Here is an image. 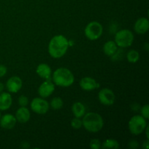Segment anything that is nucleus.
<instances>
[{
	"label": "nucleus",
	"mask_w": 149,
	"mask_h": 149,
	"mask_svg": "<svg viewBox=\"0 0 149 149\" xmlns=\"http://www.w3.org/2000/svg\"><path fill=\"white\" fill-rule=\"evenodd\" d=\"M71 125L74 129H80L82 127V120H81L80 118L75 117L71 121Z\"/></svg>",
	"instance_id": "22"
},
{
	"label": "nucleus",
	"mask_w": 149,
	"mask_h": 149,
	"mask_svg": "<svg viewBox=\"0 0 149 149\" xmlns=\"http://www.w3.org/2000/svg\"><path fill=\"white\" fill-rule=\"evenodd\" d=\"M117 51V45L113 41L106 42L103 46V52L107 56H112Z\"/></svg>",
	"instance_id": "17"
},
{
	"label": "nucleus",
	"mask_w": 149,
	"mask_h": 149,
	"mask_svg": "<svg viewBox=\"0 0 149 149\" xmlns=\"http://www.w3.org/2000/svg\"><path fill=\"white\" fill-rule=\"evenodd\" d=\"M13 103L11 95L8 93H0V111L9 109Z\"/></svg>",
	"instance_id": "14"
},
{
	"label": "nucleus",
	"mask_w": 149,
	"mask_h": 149,
	"mask_svg": "<svg viewBox=\"0 0 149 149\" xmlns=\"http://www.w3.org/2000/svg\"><path fill=\"white\" fill-rule=\"evenodd\" d=\"M54 90H55V84L50 80H46L39 87L38 93L41 97L45 98L51 95L53 93Z\"/></svg>",
	"instance_id": "9"
},
{
	"label": "nucleus",
	"mask_w": 149,
	"mask_h": 149,
	"mask_svg": "<svg viewBox=\"0 0 149 149\" xmlns=\"http://www.w3.org/2000/svg\"><path fill=\"white\" fill-rule=\"evenodd\" d=\"M147 122L145 118L140 115L132 116L129 122V130L133 135H138L145 130Z\"/></svg>",
	"instance_id": "5"
},
{
	"label": "nucleus",
	"mask_w": 149,
	"mask_h": 149,
	"mask_svg": "<svg viewBox=\"0 0 149 149\" xmlns=\"http://www.w3.org/2000/svg\"><path fill=\"white\" fill-rule=\"evenodd\" d=\"M101 147L103 148H119V144L116 140L108 139L103 143Z\"/></svg>",
	"instance_id": "20"
},
{
	"label": "nucleus",
	"mask_w": 149,
	"mask_h": 149,
	"mask_svg": "<svg viewBox=\"0 0 149 149\" xmlns=\"http://www.w3.org/2000/svg\"><path fill=\"white\" fill-rule=\"evenodd\" d=\"M49 105L47 100L40 97L33 99L31 103V109L38 114H45L49 110Z\"/></svg>",
	"instance_id": "7"
},
{
	"label": "nucleus",
	"mask_w": 149,
	"mask_h": 149,
	"mask_svg": "<svg viewBox=\"0 0 149 149\" xmlns=\"http://www.w3.org/2000/svg\"><path fill=\"white\" fill-rule=\"evenodd\" d=\"M36 73L41 78L46 80L51 79V68L47 64H39L36 68Z\"/></svg>",
	"instance_id": "16"
},
{
	"label": "nucleus",
	"mask_w": 149,
	"mask_h": 149,
	"mask_svg": "<svg viewBox=\"0 0 149 149\" xmlns=\"http://www.w3.org/2000/svg\"><path fill=\"white\" fill-rule=\"evenodd\" d=\"M140 55L138 53V51L135 50V49H132V50H130L129 52L127 54V61L130 63H135L138 62V61L139 60Z\"/></svg>",
	"instance_id": "19"
},
{
	"label": "nucleus",
	"mask_w": 149,
	"mask_h": 149,
	"mask_svg": "<svg viewBox=\"0 0 149 149\" xmlns=\"http://www.w3.org/2000/svg\"><path fill=\"white\" fill-rule=\"evenodd\" d=\"M128 145H129V147L130 148H137L138 147V146H139V144H138V142L137 141L132 140V141H130Z\"/></svg>",
	"instance_id": "27"
},
{
	"label": "nucleus",
	"mask_w": 149,
	"mask_h": 149,
	"mask_svg": "<svg viewBox=\"0 0 149 149\" xmlns=\"http://www.w3.org/2000/svg\"><path fill=\"white\" fill-rule=\"evenodd\" d=\"M98 98L102 104L105 106H111L115 101V95L110 89L104 88L99 92Z\"/></svg>",
	"instance_id": "8"
},
{
	"label": "nucleus",
	"mask_w": 149,
	"mask_h": 149,
	"mask_svg": "<svg viewBox=\"0 0 149 149\" xmlns=\"http://www.w3.org/2000/svg\"><path fill=\"white\" fill-rule=\"evenodd\" d=\"M0 118H1V113H0Z\"/></svg>",
	"instance_id": "31"
},
{
	"label": "nucleus",
	"mask_w": 149,
	"mask_h": 149,
	"mask_svg": "<svg viewBox=\"0 0 149 149\" xmlns=\"http://www.w3.org/2000/svg\"><path fill=\"white\" fill-rule=\"evenodd\" d=\"M63 106V101L59 97H55L52 99L50 102V106L53 110H59Z\"/></svg>",
	"instance_id": "21"
},
{
	"label": "nucleus",
	"mask_w": 149,
	"mask_h": 149,
	"mask_svg": "<svg viewBox=\"0 0 149 149\" xmlns=\"http://www.w3.org/2000/svg\"><path fill=\"white\" fill-rule=\"evenodd\" d=\"M71 109H72V112L75 117L81 118L84 116V113H85V106L79 102L74 103Z\"/></svg>",
	"instance_id": "18"
},
{
	"label": "nucleus",
	"mask_w": 149,
	"mask_h": 149,
	"mask_svg": "<svg viewBox=\"0 0 149 149\" xmlns=\"http://www.w3.org/2000/svg\"><path fill=\"white\" fill-rule=\"evenodd\" d=\"M23 82L20 77H13L7 80L6 83V88L10 93H17L21 89Z\"/></svg>",
	"instance_id": "10"
},
{
	"label": "nucleus",
	"mask_w": 149,
	"mask_h": 149,
	"mask_svg": "<svg viewBox=\"0 0 149 149\" xmlns=\"http://www.w3.org/2000/svg\"><path fill=\"white\" fill-rule=\"evenodd\" d=\"M16 122L17 120H16L15 116L10 113L4 115L0 118V125L2 128L7 130L13 129L15 126Z\"/></svg>",
	"instance_id": "12"
},
{
	"label": "nucleus",
	"mask_w": 149,
	"mask_h": 149,
	"mask_svg": "<svg viewBox=\"0 0 149 149\" xmlns=\"http://www.w3.org/2000/svg\"><path fill=\"white\" fill-rule=\"evenodd\" d=\"M4 84L1 82H0V93H1V92L4 90Z\"/></svg>",
	"instance_id": "29"
},
{
	"label": "nucleus",
	"mask_w": 149,
	"mask_h": 149,
	"mask_svg": "<svg viewBox=\"0 0 149 149\" xmlns=\"http://www.w3.org/2000/svg\"><path fill=\"white\" fill-rule=\"evenodd\" d=\"M146 136H147V138H149V137H148V126H146Z\"/></svg>",
	"instance_id": "30"
},
{
	"label": "nucleus",
	"mask_w": 149,
	"mask_h": 149,
	"mask_svg": "<svg viewBox=\"0 0 149 149\" xmlns=\"http://www.w3.org/2000/svg\"><path fill=\"white\" fill-rule=\"evenodd\" d=\"M31 117V113L29 109L26 107H20L17 109L15 114L16 120L20 123H26L29 122Z\"/></svg>",
	"instance_id": "15"
},
{
	"label": "nucleus",
	"mask_w": 149,
	"mask_h": 149,
	"mask_svg": "<svg viewBox=\"0 0 149 149\" xmlns=\"http://www.w3.org/2000/svg\"><path fill=\"white\" fill-rule=\"evenodd\" d=\"M18 104L21 107H26L29 104V99L25 95H21L18 98Z\"/></svg>",
	"instance_id": "24"
},
{
	"label": "nucleus",
	"mask_w": 149,
	"mask_h": 149,
	"mask_svg": "<svg viewBox=\"0 0 149 149\" xmlns=\"http://www.w3.org/2000/svg\"><path fill=\"white\" fill-rule=\"evenodd\" d=\"M134 41V35L127 29H123L115 35V43L119 47L125 48L131 46Z\"/></svg>",
	"instance_id": "4"
},
{
	"label": "nucleus",
	"mask_w": 149,
	"mask_h": 149,
	"mask_svg": "<svg viewBox=\"0 0 149 149\" xmlns=\"http://www.w3.org/2000/svg\"><path fill=\"white\" fill-rule=\"evenodd\" d=\"M82 126L90 132H97L103 128V120L100 114L90 112L82 119Z\"/></svg>",
	"instance_id": "2"
},
{
	"label": "nucleus",
	"mask_w": 149,
	"mask_h": 149,
	"mask_svg": "<svg viewBox=\"0 0 149 149\" xmlns=\"http://www.w3.org/2000/svg\"><path fill=\"white\" fill-rule=\"evenodd\" d=\"M134 29L138 34H144L149 29V21L146 17H141L138 19L135 23Z\"/></svg>",
	"instance_id": "13"
},
{
	"label": "nucleus",
	"mask_w": 149,
	"mask_h": 149,
	"mask_svg": "<svg viewBox=\"0 0 149 149\" xmlns=\"http://www.w3.org/2000/svg\"><path fill=\"white\" fill-rule=\"evenodd\" d=\"M7 68L5 65H0V77H3L7 74Z\"/></svg>",
	"instance_id": "26"
},
{
	"label": "nucleus",
	"mask_w": 149,
	"mask_h": 149,
	"mask_svg": "<svg viewBox=\"0 0 149 149\" xmlns=\"http://www.w3.org/2000/svg\"><path fill=\"white\" fill-rule=\"evenodd\" d=\"M52 79L57 86L67 87L72 85L74 81V77L68 68H59L53 73Z\"/></svg>",
	"instance_id": "3"
},
{
	"label": "nucleus",
	"mask_w": 149,
	"mask_h": 149,
	"mask_svg": "<svg viewBox=\"0 0 149 149\" xmlns=\"http://www.w3.org/2000/svg\"><path fill=\"white\" fill-rule=\"evenodd\" d=\"M90 146L93 149H99L101 148V143L99 140L93 139L90 141Z\"/></svg>",
	"instance_id": "23"
},
{
	"label": "nucleus",
	"mask_w": 149,
	"mask_h": 149,
	"mask_svg": "<svg viewBox=\"0 0 149 149\" xmlns=\"http://www.w3.org/2000/svg\"><path fill=\"white\" fill-rule=\"evenodd\" d=\"M148 141L147 140L146 141H145L143 143V148H146V149H148L149 148V143H148Z\"/></svg>",
	"instance_id": "28"
},
{
	"label": "nucleus",
	"mask_w": 149,
	"mask_h": 149,
	"mask_svg": "<svg viewBox=\"0 0 149 149\" xmlns=\"http://www.w3.org/2000/svg\"><path fill=\"white\" fill-rule=\"evenodd\" d=\"M79 85L81 88L85 91L95 90L100 87L98 83L91 77H84L81 79L79 82Z\"/></svg>",
	"instance_id": "11"
},
{
	"label": "nucleus",
	"mask_w": 149,
	"mask_h": 149,
	"mask_svg": "<svg viewBox=\"0 0 149 149\" xmlns=\"http://www.w3.org/2000/svg\"><path fill=\"white\" fill-rule=\"evenodd\" d=\"M68 48V39L62 35H57L49 42L48 52L53 58H61L66 53Z\"/></svg>",
	"instance_id": "1"
},
{
	"label": "nucleus",
	"mask_w": 149,
	"mask_h": 149,
	"mask_svg": "<svg viewBox=\"0 0 149 149\" xmlns=\"http://www.w3.org/2000/svg\"><path fill=\"white\" fill-rule=\"evenodd\" d=\"M84 33L90 40H96L101 36L103 33V26L97 21L90 22L84 29Z\"/></svg>",
	"instance_id": "6"
},
{
	"label": "nucleus",
	"mask_w": 149,
	"mask_h": 149,
	"mask_svg": "<svg viewBox=\"0 0 149 149\" xmlns=\"http://www.w3.org/2000/svg\"><path fill=\"white\" fill-rule=\"evenodd\" d=\"M141 113L142 114V116H143L146 119H148L149 118V106L146 105L143 107L141 108Z\"/></svg>",
	"instance_id": "25"
}]
</instances>
